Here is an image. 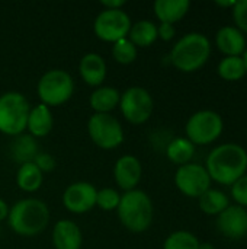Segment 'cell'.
<instances>
[{
	"label": "cell",
	"mask_w": 247,
	"mask_h": 249,
	"mask_svg": "<svg viewBox=\"0 0 247 249\" xmlns=\"http://www.w3.org/2000/svg\"><path fill=\"white\" fill-rule=\"evenodd\" d=\"M79 71L82 79L89 86H100L106 77V63L102 55L89 53L80 60Z\"/></svg>",
	"instance_id": "e0dca14e"
},
{
	"label": "cell",
	"mask_w": 247,
	"mask_h": 249,
	"mask_svg": "<svg viewBox=\"0 0 247 249\" xmlns=\"http://www.w3.org/2000/svg\"><path fill=\"white\" fill-rule=\"evenodd\" d=\"M230 198L237 206L247 209V174L230 187Z\"/></svg>",
	"instance_id": "f546056e"
},
{
	"label": "cell",
	"mask_w": 247,
	"mask_h": 249,
	"mask_svg": "<svg viewBox=\"0 0 247 249\" xmlns=\"http://www.w3.org/2000/svg\"><path fill=\"white\" fill-rule=\"evenodd\" d=\"M217 229L227 239H242L247 236V209L237 204H230L221 214L217 216Z\"/></svg>",
	"instance_id": "4fadbf2b"
},
{
	"label": "cell",
	"mask_w": 247,
	"mask_h": 249,
	"mask_svg": "<svg viewBox=\"0 0 247 249\" xmlns=\"http://www.w3.org/2000/svg\"><path fill=\"white\" fill-rule=\"evenodd\" d=\"M242 58H243V61H245V67H246V74H247V48H246V51L243 53Z\"/></svg>",
	"instance_id": "74e56055"
},
{
	"label": "cell",
	"mask_w": 247,
	"mask_h": 249,
	"mask_svg": "<svg viewBox=\"0 0 247 249\" xmlns=\"http://www.w3.org/2000/svg\"><path fill=\"white\" fill-rule=\"evenodd\" d=\"M218 76L226 82H239L246 76V67L242 57H223L217 66Z\"/></svg>",
	"instance_id": "484cf974"
},
{
	"label": "cell",
	"mask_w": 247,
	"mask_h": 249,
	"mask_svg": "<svg viewBox=\"0 0 247 249\" xmlns=\"http://www.w3.org/2000/svg\"><path fill=\"white\" fill-rule=\"evenodd\" d=\"M36 92L44 105H47L48 108L58 107L66 104L71 98L74 92V82L70 73H67L66 70H48L39 79Z\"/></svg>",
	"instance_id": "52a82bcc"
},
{
	"label": "cell",
	"mask_w": 247,
	"mask_h": 249,
	"mask_svg": "<svg viewBox=\"0 0 247 249\" xmlns=\"http://www.w3.org/2000/svg\"><path fill=\"white\" fill-rule=\"evenodd\" d=\"M7 216H9V207H7V204L0 198V222H3L4 219H7Z\"/></svg>",
	"instance_id": "e575fe53"
},
{
	"label": "cell",
	"mask_w": 247,
	"mask_h": 249,
	"mask_svg": "<svg viewBox=\"0 0 247 249\" xmlns=\"http://www.w3.org/2000/svg\"><path fill=\"white\" fill-rule=\"evenodd\" d=\"M198 204L202 213L208 216H218L230 206V197L217 188H210L199 198Z\"/></svg>",
	"instance_id": "44dd1931"
},
{
	"label": "cell",
	"mask_w": 247,
	"mask_h": 249,
	"mask_svg": "<svg viewBox=\"0 0 247 249\" xmlns=\"http://www.w3.org/2000/svg\"><path fill=\"white\" fill-rule=\"evenodd\" d=\"M38 143L31 134H19L10 144V155L12 159L20 165L33 162L38 155Z\"/></svg>",
	"instance_id": "ffe728a7"
},
{
	"label": "cell",
	"mask_w": 247,
	"mask_h": 249,
	"mask_svg": "<svg viewBox=\"0 0 247 249\" xmlns=\"http://www.w3.org/2000/svg\"><path fill=\"white\" fill-rule=\"evenodd\" d=\"M128 35V39L135 47H150L159 38L157 26L151 20H138L137 23L131 25Z\"/></svg>",
	"instance_id": "cb8c5ba5"
},
{
	"label": "cell",
	"mask_w": 247,
	"mask_h": 249,
	"mask_svg": "<svg viewBox=\"0 0 247 249\" xmlns=\"http://www.w3.org/2000/svg\"><path fill=\"white\" fill-rule=\"evenodd\" d=\"M124 4H125L124 0H112V1L103 0L102 1V6H105V9H121Z\"/></svg>",
	"instance_id": "836d02e7"
},
{
	"label": "cell",
	"mask_w": 247,
	"mask_h": 249,
	"mask_svg": "<svg viewBox=\"0 0 247 249\" xmlns=\"http://www.w3.org/2000/svg\"><path fill=\"white\" fill-rule=\"evenodd\" d=\"M211 181L231 187L247 174V150L237 143H223L214 147L205 160Z\"/></svg>",
	"instance_id": "6da1fadb"
},
{
	"label": "cell",
	"mask_w": 247,
	"mask_h": 249,
	"mask_svg": "<svg viewBox=\"0 0 247 249\" xmlns=\"http://www.w3.org/2000/svg\"><path fill=\"white\" fill-rule=\"evenodd\" d=\"M112 55L118 63L130 64L137 58V47L128 38L119 39L112 47Z\"/></svg>",
	"instance_id": "83f0119b"
},
{
	"label": "cell",
	"mask_w": 247,
	"mask_h": 249,
	"mask_svg": "<svg viewBox=\"0 0 247 249\" xmlns=\"http://www.w3.org/2000/svg\"><path fill=\"white\" fill-rule=\"evenodd\" d=\"M211 178L201 163H186L178 168L175 174V184L178 190L189 197V198H199L205 191L211 188Z\"/></svg>",
	"instance_id": "8fae6325"
},
{
	"label": "cell",
	"mask_w": 247,
	"mask_h": 249,
	"mask_svg": "<svg viewBox=\"0 0 247 249\" xmlns=\"http://www.w3.org/2000/svg\"><path fill=\"white\" fill-rule=\"evenodd\" d=\"M96 196L98 190L89 182H74L67 187L63 194V204L64 207L74 213L82 214L90 212L96 206Z\"/></svg>",
	"instance_id": "7c38bea8"
},
{
	"label": "cell",
	"mask_w": 247,
	"mask_h": 249,
	"mask_svg": "<svg viewBox=\"0 0 247 249\" xmlns=\"http://www.w3.org/2000/svg\"><path fill=\"white\" fill-rule=\"evenodd\" d=\"M154 13L160 23L175 25L182 20L189 12L191 1L189 0H157L154 3Z\"/></svg>",
	"instance_id": "ac0fdd59"
},
{
	"label": "cell",
	"mask_w": 247,
	"mask_h": 249,
	"mask_svg": "<svg viewBox=\"0 0 247 249\" xmlns=\"http://www.w3.org/2000/svg\"><path fill=\"white\" fill-rule=\"evenodd\" d=\"M166 156L178 166L191 163L195 156V146L186 137H176L167 144Z\"/></svg>",
	"instance_id": "603a6c76"
},
{
	"label": "cell",
	"mask_w": 247,
	"mask_h": 249,
	"mask_svg": "<svg viewBox=\"0 0 247 249\" xmlns=\"http://www.w3.org/2000/svg\"><path fill=\"white\" fill-rule=\"evenodd\" d=\"M143 175V168L135 156H122L116 160L114 168V177L118 187L125 191H132L140 184Z\"/></svg>",
	"instance_id": "5bb4252c"
},
{
	"label": "cell",
	"mask_w": 247,
	"mask_h": 249,
	"mask_svg": "<svg viewBox=\"0 0 247 249\" xmlns=\"http://www.w3.org/2000/svg\"><path fill=\"white\" fill-rule=\"evenodd\" d=\"M236 4V0H226V1H215V6L218 7H224V9H233V6Z\"/></svg>",
	"instance_id": "d590c367"
},
{
	"label": "cell",
	"mask_w": 247,
	"mask_h": 249,
	"mask_svg": "<svg viewBox=\"0 0 247 249\" xmlns=\"http://www.w3.org/2000/svg\"><path fill=\"white\" fill-rule=\"evenodd\" d=\"M29 104L19 92H6L0 96V131L7 136H19L25 131Z\"/></svg>",
	"instance_id": "8992f818"
},
{
	"label": "cell",
	"mask_w": 247,
	"mask_h": 249,
	"mask_svg": "<svg viewBox=\"0 0 247 249\" xmlns=\"http://www.w3.org/2000/svg\"><path fill=\"white\" fill-rule=\"evenodd\" d=\"M119 98L121 95L115 88L103 86L90 95V107L96 114H109L116 108V105H119Z\"/></svg>",
	"instance_id": "7402d4cb"
},
{
	"label": "cell",
	"mask_w": 247,
	"mask_h": 249,
	"mask_svg": "<svg viewBox=\"0 0 247 249\" xmlns=\"http://www.w3.org/2000/svg\"><path fill=\"white\" fill-rule=\"evenodd\" d=\"M119 108L127 121L131 124H143L151 117L154 101L147 89L132 86L121 95Z\"/></svg>",
	"instance_id": "9c48e42d"
},
{
	"label": "cell",
	"mask_w": 247,
	"mask_h": 249,
	"mask_svg": "<svg viewBox=\"0 0 247 249\" xmlns=\"http://www.w3.org/2000/svg\"><path fill=\"white\" fill-rule=\"evenodd\" d=\"M131 25L130 16L122 9H105L96 16L93 29L98 38L115 44L128 36Z\"/></svg>",
	"instance_id": "30bf717a"
},
{
	"label": "cell",
	"mask_w": 247,
	"mask_h": 249,
	"mask_svg": "<svg viewBox=\"0 0 247 249\" xmlns=\"http://www.w3.org/2000/svg\"><path fill=\"white\" fill-rule=\"evenodd\" d=\"M157 35L163 41H170L176 35V28L170 23H160V26H157Z\"/></svg>",
	"instance_id": "d6a6232c"
},
{
	"label": "cell",
	"mask_w": 247,
	"mask_h": 249,
	"mask_svg": "<svg viewBox=\"0 0 247 249\" xmlns=\"http://www.w3.org/2000/svg\"><path fill=\"white\" fill-rule=\"evenodd\" d=\"M199 239L194 233L188 231H176L166 238L163 249H199Z\"/></svg>",
	"instance_id": "4316f807"
},
{
	"label": "cell",
	"mask_w": 247,
	"mask_h": 249,
	"mask_svg": "<svg viewBox=\"0 0 247 249\" xmlns=\"http://www.w3.org/2000/svg\"><path fill=\"white\" fill-rule=\"evenodd\" d=\"M80 228L71 220H60L52 231V244L55 249H80L82 248Z\"/></svg>",
	"instance_id": "2e32d148"
},
{
	"label": "cell",
	"mask_w": 247,
	"mask_h": 249,
	"mask_svg": "<svg viewBox=\"0 0 247 249\" xmlns=\"http://www.w3.org/2000/svg\"><path fill=\"white\" fill-rule=\"evenodd\" d=\"M153 203L151 198L141 190L127 191L118 206V217L121 223L134 233L146 232L153 223Z\"/></svg>",
	"instance_id": "277c9868"
},
{
	"label": "cell",
	"mask_w": 247,
	"mask_h": 249,
	"mask_svg": "<svg viewBox=\"0 0 247 249\" xmlns=\"http://www.w3.org/2000/svg\"><path fill=\"white\" fill-rule=\"evenodd\" d=\"M92 142L100 149H115L124 142V130L119 121L111 114H93L87 123Z\"/></svg>",
	"instance_id": "ba28073f"
},
{
	"label": "cell",
	"mask_w": 247,
	"mask_h": 249,
	"mask_svg": "<svg viewBox=\"0 0 247 249\" xmlns=\"http://www.w3.org/2000/svg\"><path fill=\"white\" fill-rule=\"evenodd\" d=\"M52 114L47 105L39 104L29 111L26 128L29 130L32 137H45L52 130Z\"/></svg>",
	"instance_id": "d6986e66"
},
{
	"label": "cell",
	"mask_w": 247,
	"mask_h": 249,
	"mask_svg": "<svg viewBox=\"0 0 247 249\" xmlns=\"http://www.w3.org/2000/svg\"><path fill=\"white\" fill-rule=\"evenodd\" d=\"M199 249H215V247L211 242H201L199 244Z\"/></svg>",
	"instance_id": "8d00e7d4"
},
{
	"label": "cell",
	"mask_w": 247,
	"mask_h": 249,
	"mask_svg": "<svg viewBox=\"0 0 247 249\" xmlns=\"http://www.w3.org/2000/svg\"><path fill=\"white\" fill-rule=\"evenodd\" d=\"M224 131L223 117L213 109H201L189 117L185 125L186 139L194 146H208L217 142Z\"/></svg>",
	"instance_id": "5b68a950"
},
{
	"label": "cell",
	"mask_w": 247,
	"mask_h": 249,
	"mask_svg": "<svg viewBox=\"0 0 247 249\" xmlns=\"http://www.w3.org/2000/svg\"><path fill=\"white\" fill-rule=\"evenodd\" d=\"M234 26L242 31L245 35L247 34V0H236V4L231 9Z\"/></svg>",
	"instance_id": "4dcf8cb0"
},
{
	"label": "cell",
	"mask_w": 247,
	"mask_h": 249,
	"mask_svg": "<svg viewBox=\"0 0 247 249\" xmlns=\"http://www.w3.org/2000/svg\"><path fill=\"white\" fill-rule=\"evenodd\" d=\"M33 163L41 172H49L55 166V160L49 153H38L36 158L33 159Z\"/></svg>",
	"instance_id": "1f68e13d"
},
{
	"label": "cell",
	"mask_w": 247,
	"mask_h": 249,
	"mask_svg": "<svg viewBox=\"0 0 247 249\" xmlns=\"http://www.w3.org/2000/svg\"><path fill=\"white\" fill-rule=\"evenodd\" d=\"M211 57V41L202 32L185 34L172 47L169 61L182 73H194L202 69Z\"/></svg>",
	"instance_id": "7a4b0ae2"
},
{
	"label": "cell",
	"mask_w": 247,
	"mask_h": 249,
	"mask_svg": "<svg viewBox=\"0 0 247 249\" xmlns=\"http://www.w3.org/2000/svg\"><path fill=\"white\" fill-rule=\"evenodd\" d=\"M215 45L224 57H242L247 48L246 35L234 25H226L217 31Z\"/></svg>",
	"instance_id": "9a60e30c"
},
{
	"label": "cell",
	"mask_w": 247,
	"mask_h": 249,
	"mask_svg": "<svg viewBox=\"0 0 247 249\" xmlns=\"http://www.w3.org/2000/svg\"><path fill=\"white\" fill-rule=\"evenodd\" d=\"M9 226L20 236H36L49 222V210L36 198H25L9 209Z\"/></svg>",
	"instance_id": "3957f363"
},
{
	"label": "cell",
	"mask_w": 247,
	"mask_h": 249,
	"mask_svg": "<svg viewBox=\"0 0 247 249\" xmlns=\"http://www.w3.org/2000/svg\"><path fill=\"white\" fill-rule=\"evenodd\" d=\"M246 140H247V130H246Z\"/></svg>",
	"instance_id": "f35d334b"
},
{
	"label": "cell",
	"mask_w": 247,
	"mask_h": 249,
	"mask_svg": "<svg viewBox=\"0 0 247 249\" xmlns=\"http://www.w3.org/2000/svg\"><path fill=\"white\" fill-rule=\"evenodd\" d=\"M16 182L20 190L26 193H33L42 184V172L36 168L33 162L23 163L19 166V171L16 174Z\"/></svg>",
	"instance_id": "d4e9b609"
},
{
	"label": "cell",
	"mask_w": 247,
	"mask_h": 249,
	"mask_svg": "<svg viewBox=\"0 0 247 249\" xmlns=\"http://www.w3.org/2000/svg\"><path fill=\"white\" fill-rule=\"evenodd\" d=\"M119 201H121V196L114 188H102L98 191L96 206H99L105 212H111V210L118 209Z\"/></svg>",
	"instance_id": "f1b7e54d"
}]
</instances>
